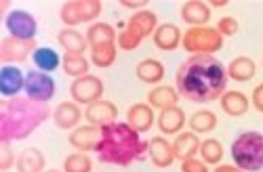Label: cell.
I'll list each match as a JSON object with an SVG mask.
<instances>
[{
	"mask_svg": "<svg viewBox=\"0 0 263 172\" xmlns=\"http://www.w3.org/2000/svg\"><path fill=\"white\" fill-rule=\"evenodd\" d=\"M228 68L217 57L192 55L175 74V89L183 99L204 105L223 97L228 91Z\"/></svg>",
	"mask_w": 263,
	"mask_h": 172,
	"instance_id": "1",
	"label": "cell"
},
{
	"mask_svg": "<svg viewBox=\"0 0 263 172\" xmlns=\"http://www.w3.org/2000/svg\"><path fill=\"white\" fill-rule=\"evenodd\" d=\"M47 103L32 101L30 97H13L0 103V143L24 141L49 120Z\"/></svg>",
	"mask_w": 263,
	"mask_h": 172,
	"instance_id": "2",
	"label": "cell"
},
{
	"mask_svg": "<svg viewBox=\"0 0 263 172\" xmlns=\"http://www.w3.org/2000/svg\"><path fill=\"white\" fill-rule=\"evenodd\" d=\"M95 154L101 164L124 168L147 156V141L126 122H114L101 128V141Z\"/></svg>",
	"mask_w": 263,
	"mask_h": 172,
	"instance_id": "3",
	"label": "cell"
},
{
	"mask_svg": "<svg viewBox=\"0 0 263 172\" xmlns=\"http://www.w3.org/2000/svg\"><path fill=\"white\" fill-rule=\"evenodd\" d=\"M232 160L242 172H259L263 170V133L245 131L232 143Z\"/></svg>",
	"mask_w": 263,
	"mask_h": 172,
	"instance_id": "4",
	"label": "cell"
},
{
	"mask_svg": "<svg viewBox=\"0 0 263 172\" xmlns=\"http://www.w3.org/2000/svg\"><path fill=\"white\" fill-rule=\"evenodd\" d=\"M120 34H118V49L122 51H135L147 36H154L156 28H158V15L149 9L137 11L133 13L128 21L118 26Z\"/></svg>",
	"mask_w": 263,
	"mask_h": 172,
	"instance_id": "5",
	"label": "cell"
},
{
	"mask_svg": "<svg viewBox=\"0 0 263 172\" xmlns=\"http://www.w3.org/2000/svg\"><path fill=\"white\" fill-rule=\"evenodd\" d=\"M181 47L192 55H213L223 49V36L215 28L204 26V28H190L183 34Z\"/></svg>",
	"mask_w": 263,
	"mask_h": 172,
	"instance_id": "6",
	"label": "cell"
},
{
	"mask_svg": "<svg viewBox=\"0 0 263 172\" xmlns=\"http://www.w3.org/2000/svg\"><path fill=\"white\" fill-rule=\"evenodd\" d=\"M103 3L101 0H68L59 9V17L65 28H74L80 24H95V19L101 15Z\"/></svg>",
	"mask_w": 263,
	"mask_h": 172,
	"instance_id": "7",
	"label": "cell"
},
{
	"mask_svg": "<svg viewBox=\"0 0 263 172\" xmlns=\"http://www.w3.org/2000/svg\"><path fill=\"white\" fill-rule=\"evenodd\" d=\"M5 28L9 36L17 40H36L38 34V21L30 11L15 9L5 17Z\"/></svg>",
	"mask_w": 263,
	"mask_h": 172,
	"instance_id": "8",
	"label": "cell"
},
{
	"mask_svg": "<svg viewBox=\"0 0 263 172\" xmlns=\"http://www.w3.org/2000/svg\"><path fill=\"white\" fill-rule=\"evenodd\" d=\"M24 91H26V97H30L32 101L49 103L57 93V84H55L51 74L32 70L26 74V89Z\"/></svg>",
	"mask_w": 263,
	"mask_h": 172,
	"instance_id": "9",
	"label": "cell"
},
{
	"mask_svg": "<svg viewBox=\"0 0 263 172\" xmlns=\"http://www.w3.org/2000/svg\"><path fill=\"white\" fill-rule=\"evenodd\" d=\"M103 80L99 76H82V78H76L70 86V95H72V101L78 103V105H91L95 101H101L103 99Z\"/></svg>",
	"mask_w": 263,
	"mask_h": 172,
	"instance_id": "10",
	"label": "cell"
},
{
	"mask_svg": "<svg viewBox=\"0 0 263 172\" xmlns=\"http://www.w3.org/2000/svg\"><path fill=\"white\" fill-rule=\"evenodd\" d=\"M36 49V40H17L13 36L3 38V42H0V61H3V66H17V63L28 61V57L34 55Z\"/></svg>",
	"mask_w": 263,
	"mask_h": 172,
	"instance_id": "11",
	"label": "cell"
},
{
	"mask_svg": "<svg viewBox=\"0 0 263 172\" xmlns=\"http://www.w3.org/2000/svg\"><path fill=\"white\" fill-rule=\"evenodd\" d=\"M84 120L89 122L91 126H97V128L109 126V124H114L118 120V107L112 101H107V99L95 101L91 105H86Z\"/></svg>",
	"mask_w": 263,
	"mask_h": 172,
	"instance_id": "12",
	"label": "cell"
},
{
	"mask_svg": "<svg viewBox=\"0 0 263 172\" xmlns=\"http://www.w3.org/2000/svg\"><path fill=\"white\" fill-rule=\"evenodd\" d=\"M101 141V128L97 126H78L70 133L68 137V143L76 149V152H82V154H91V152H97V145Z\"/></svg>",
	"mask_w": 263,
	"mask_h": 172,
	"instance_id": "13",
	"label": "cell"
},
{
	"mask_svg": "<svg viewBox=\"0 0 263 172\" xmlns=\"http://www.w3.org/2000/svg\"><path fill=\"white\" fill-rule=\"evenodd\" d=\"M26 89V74L17 66H3L0 68V93L5 99L19 97V93Z\"/></svg>",
	"mask_w": 263,
	"mask_h": 172,
	"instance_id": "14",
	"label": "cell"
},
{
	"mask_svg": "<svg viewBox=\"0 0 263 172\" xmlns=\"http://www.w3.org/2000/svg\"><path fill=\"white\" fill-rule=\"evenodd\" d=\"M82 110L74 101H61L53 110V122L61 131H74L82 122Z\"/></svg>",
	"mask_w": 263,
	"mask_h": 172,
	"instance_id": "15",
	"label": "cell"
},
{
	"mask_svg": "<svg viewBox=\"0 0 263 172\" xmlns=\"http://www.w3.org/2000/svg\"><path fill=\"white\" fill-rule=\"evenodd\" d=\"M154 122H156V116H154V107H152V105H147V103H133L128 107L126 124L133 126L139 135L152 131Z\"/></svg>",
	"mask_w": 263,
	"mask_h": 172,
	"instance_id": "16",
	"label": "cell"
},
{
	"mask_svg": "<svg viewBox=\"0 0 263 172\" xmlns=\"http://www.w3.org/2000/svg\"><path fill=\"white\" fill-rule=\"evenodd\" d=\"M158 128L162 135H175L177 137L179 133H183V126L187 124V118H185V112L181 110L179 105H173V107H166V110H160V116L156 120Z\"/></svg>",
	"mask_w": 263,
	"mask_h": 172,
	"instance_id": "17",
	"label": "cell"
},
{
	"mask_svg": "<svg viewBox=\"0 0 263 172\" xmlns=\"http://www.w3.org/2000/svg\"><path fill=\"white\" fill-rule=\"evenodd\" d=\"M181 19L192 28H204L211 21V9L209 3H202V0H185L179 9Z\"/></svg>",
	"mask_w": 263,
	"mask_h": 172,
	"instance_id": "18",
	"label": "cell"
},
{
	"mask_svg": "<svg viewBox=\"0 0 263 172\" xmlns=\"http://www.w3.org/2000/svg\"><path fill=\"white\" fill-rule=\"evenodd\" d=\"M147 158L156 168H168L177 160L173 152V143H168V139L164 137H154L147 141Z\"/></svg>",
	"mask_w": 263,
	"mask_h": 172,
	"instance_id": "19",
	"label": "cell"
},
{
	"mask_svg": "<svg viewBox=\"0 0 263 172\" xmlns=\"http://www.w3.org/2000/svg\"><path fill=\"white\" fill-rule=\"evenodd\" d=\"M152 42H154V47L160 49V51H175L181 47L183 42V34L181 30L175 26V24H160L154 32V36H152Z\"/></svg>",
	"mask_w": 263,
	"mask_h": 172,
	"instance_id": "20",
	"label": "cell"
},
{
	"mask_svg": "<svg viewBox=\"0 0 263 172\" xmlns=\"http://www.w3.org/2000/svg\"><path fill=\"white\" fill-rule=\"evenodd\" d=\"M200 139L196 133L192 131H185V133H179L177 137L173 139V152H175V158L185 162V160H192L198 156L200 152Z\"/></svg>",
	"mask_w": 263,
	"mask_h": 172,
	"instance_id": "21",
	"label": "cell"
},
{
	"mask_svg": "<svg viewBox=\"0 0 263 172\" xmlns=\"http://www.w3.org/2000/svg\"><path fill=\"white\" fill-rule=\"evenodd\" d=\"M219 103H221L223 114H228L232 118L245 116L249 112V107H251V99L240 91H226L223 97L219 99Z\"/></svg>",
	"mask_w": 263,
	"mask_h": 172,
	"instance_id": "22",
	"label": "cell"
},
{
	"mask_svg": "<svg viewBox=\"0 0 263 172\" xmlns=\"http://www.w3.org/2000/svg\"><path fill=\"white\" fill-rule=\"evenodd\" d=\"M179 97L181 95L177 93V89L166 86V84H158L147 93V105H152L154 110H166V107L177 105Z\"/></svg>",
	"mask_w": 263,
	"mask_h": 172,
	"instance_id": "23",
	"label": "cell"
},
{
	"mask_svg": "<svg viewBox=\"0 0 263 172\" xmlns=\"http://www.w3.org/2000/svg\"><path fill=\"white\" fill-rule=\"evenodd\" d=\"M164 66H162V61L158 59H143L137 63V68H135V76L143 82V84H152V86H156L164 80Z\"/></svg>",
	"mask_w": 263,
	"mask_h": 172,
	"instance_id": "24",
	"label": "cell"
},
{
	"mask_svg": "<svg viewBox=\"0 0 263 172\" xmlns=\"http://www.w3.org/2000/svg\"><path fill=\"white\" fill-rule=\"evenodd\" d=\"M57 42L59 47L65 53H76V55H84V51L89 49V42H86V36H82L78 30L74 28H63L57 34Z\"/></svg>",
	"mask_w": 263,
	"mask_h": 172,
	"instance_id": "25",
	"label": "cell"
},
{
	"mask_svg": "<svg viewBox=\"0 0 263 172\" xmlns=\"http://www.w3.org/2000/svg\"><path fill=\"white\" fill-rule=\"evenodd\" d=\"M17 172H45V154L36 147H28L17 156Z\"/></svg>",
	"mask_w": 263,
	"mask_h": 172,
	"instance_id": "26",
	"label": "cell"
},
{
	"mask_svg": "<svg viewBox=\"0 0 263 172\" xmlns=\"http://www.w3.org/2000/svg\"><path fill=\"white\" fill-rule=\"evenodd\" d=\"M255 74H257V63L245 55L232 59L228 66V78H232L236 82H249L255 78Z\"/></svg>",
	"mask_w": 263,
	"mask_h": 172,
	"instance_id": "27",
	"label": "cell"
},
{
	"mask_svg": "<svg viewBox=\"0 0 263 172\" xmlns=\"http://www.w3.org/2000/svg\"><path fill=\"white\" fill-rule=\"evenodd\" d=\"M116 30L114 26L105 24V21H95L93 26H89L86 30V42H89V49L99 47V45H107V42H116Z\"/></svg>",
	"mask_w": 263,
	"mask_h": 172,
	"instance_id": "28",
	"label": "cell"
},
{
	"mask_svg": "<svg viewBox=\"0 0 263 172\" xmlns=\"http://www.w3.org/2000/svg\"><path fill=\"white\" fill-rule=\"evenodd\" d=\"M91 59H86L84 55H76V53H65L63 55V61H61V68L63 72L72 76L74 80L76 78H82V76H89V70H91Z\"/></svg>",
	"mask_w": 263,
	"mask_h": 172,
	"instance_id": "29",
	"label": "cell"
},
{
	"mask_svg": "<svg viewBox=\"0 0 263 172\" xmlns=\"http://www.w3.org/2000/svg\"><path fill=\"white\" fill-rule=\"evenodd\" d=\"M32 59H34L36 70H38V72H45V74L55 72V70L61 66V61H63V59L59 57V53H57L55 49H51V47H38V49L34 51Z\"/></svg>",
	"mask_w": 263,
	"mask_h": 172,
	"instance_id": "30",
	"label": "cell"
},
{
	"mask_svg": "<svg viewBox=\"0 0 263 172\" xmlns=\"http://www.w3.org/2000/svg\"><path fill=\"white\" fill-rule=\"evenodd\" d=\"M118 57V42H107V45H99L91 49V63L95 68H112Z\"/></svg>",
	"mask_w": 263,
	"mask_h": 172,
	"instance_id": "31",
	"label": "cell"
},
{
	"mask_svg": "<svg viewBox=\"0 0 263 172\" xmlns=\"http://www.w3.org/2000/svg\"><path fill=\"white\" fill-rule=\"evenodd\" d=\"M190 124V131L196 135H209L217 128V116L211 110H198L194 112L187 120Z\"/></svg>",
	"mask_w": 263,
	"mask_h": 172,
	"instance_id": "32",
	"label": "cell"
},
{
	"mask_svg": "<svg viewBox=\"0 0 263 172\" xmlns=\"http://www.w3.org/2000/svg\"><path fill=\"white\" fill-rule=\"evenodd\" d=\"M200 160L209 166H219L223 160V145L217 139H204L200 143V152H198Z\"/></svg>",
	"mask_w": 263,
	"mask_h": 172,
	"instance_id": "33",
	"label": "cell"
},
{
	"mask_svg": "<svg viewBox=\"0 0 263 172\" xmlns=\"http://www.w3.org/2000/svg\"><path fill=\"white\" fill-rule=\"evenodd\" d=\"M63 172H93V160L89 154H70L63 160Z\"/></svg>",
	"mask_w": 263,
	"mask_h": 172,
	"instance_id": "34",
	"label": "cell"
},
{
	"mask_svg": "<svg viewBox=\"0 0 263 172\" xmlns=\"http://www.w3.org/2000/svg\"><path fill=\"white\" fill-rule=\"evenodd\" d=\"M215 30H217L219 34H221L223 38H232V36H236V34H238L240 24H238V19H236V17H221V19L217 21Z\"/></svg>",
	"mask_w": 263,
	"mask_h": 172,
	"instance_id": "35",
	"label": "cell"
},
{
	"mask_svg": "<svg viewBox=\"0 0 263 172\" xmlns=\"http://www.w3.org/2000/svg\"><path fill=\"white\" fill-rule=\"evenodd\" d=\"M13 164H17V156L13 154L11 143H0V170L7 172Z\"/></svg>",
	"mask_w": 263,
	"mask_h": 172,
	"instance_id": "36",
	"label": "cell"
},
{
	"mask_svg": "<svg viewBox=\"0 0 263 172\" xmlns=\"http://www.w3.org/2000/svg\"><path fill=\"white\" fill-rule=\"evenodd\" d=\"M181 172H211V170H209V164H204L202 160L192 158L181 162Z\"/></svg>",
	"mask_w": 263,
	"mask_h": 172,
	"instance_id": "37",
	"label": "cell"
},
{
	"mask_svg": "<svg viewBox=\"0 0 263 172\" xmlns=\"http://www.w3.org/2000/svg\"><path fill=\"white\" fill-rule=\"evenodd\" d=\"M251 103H253V107H255V110H257L259 114H263V82H261V84H257V89L253 91Z\"/></svg>",
	"mask_w": 263,
	"mask_h": 172,
	"instance_id": "38",
	"label": "cell"
},
{
	"mask_svg": "<svg viewBox=\"0 0 263 172\" xmlns=\"http://www.w3.org/2000/svg\"><path fill=\"white\" fill-rule=\"evenodd\" d=\"M118 5H122L126 9H135V13H137V11H143L145 5H149V3H147V0H120Z\"/></svg>",
	"mask_w": 263,
	"mask_h": 172,
	"instance_id": "39",
	"label": "cell"
},
{
	"mask_svg": "<svg viewBox=\"0 0 263 172\" xmlns=\"http://www.w3.org/2000/svg\"><path fill=\"white\" fill-rule=\"evenodd\" d=\"M209 5H213V7H228V5H230V0H211Z\"/></svg>",
	"mask_w": 263,
	"mask_h": 172,
	"instance_id": "40",
	"label": "cell"
},
{
	"mask_svg": "<svg viewBox=\"0 0 263 172\" xmlns=\"http://www.w3.org/2000/svg\"><path fill=\"white\" fill-rule=\"evenodd\" d=\"M45 172H59V170H45Z\"/></svg>",
	"mask_w": 263,
	"mask_h": 172,
	"instance_id": "41",
	"label": "cell"
},
{
	"mask_svg": "<svg viewBox=\"0 0 263 172\" xmlns=\"http://www.w3.org/2000/svg\"><path fill=\"white\" fill-rule=\"evenodd\" d=\"M261 66H263V59H261Z\"/></svg>",
	"mask_w": 263,
	"mask_h": 172,
	"instance_id": "42",
	"label": "cell"
}]
</instances>
